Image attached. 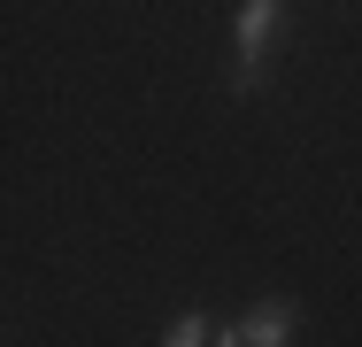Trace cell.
I'll list each match as a JSON object with an SVG mask.
<instances>
[{"mask_svg": "<svg viewBox=\"0 0 362 347\" xmlns=\"http://www.w3.org/2000/svg\"><path fill=\"white\" fill-rule=\"evenodd\" d=\"M293 332H300V301L270 293V301H255L239 324H216V347H293Z\"/></svg>", "mask_w": 362, "mask_h": 347, "instance_id": "6da1fadb", "label": "cell"}, {"mask_svg": "<svg viewBox=\"0 0 362 347\" xmlns=\"http://www.w3.org/2000/svg\"><path fill=\"white\" fill-rule=\"evenodd\" d=\"M286 16H293V0H239V16H231V55H239V62H262Z\"/></svg>", "mask_w": 362, "mask_h": 347, "instance_id": "7a4b0ae2", "label": "cell"}, {"mask_svg": "<svg viewBox=\"0 0 362 347\" xmlns=\"http://www.w3.org/2000/svg\"><path fill=\"white\" fill-rule=\"evenodd\" d=\"M162 347H216V324H209L201 309H185L177 324H162Z\"/></svg>", "mask_w": 362, "mask_h": 347, "instance_id": "3957f363", "label": "cell"}, {"mask_svg": "<svg viewBox=\"0 0 362 347\" xmlns=\"http://www.w3.org/2000/svg\"><path fill=\"white\" fill-rule=\"evenodd\" d=\"M223 85H231V101H255V93L270 85V62H231V77H223Z\"/></svg>", "mask_w": 362, "mask_h": 347, "instance_id": "277c9868", "label": "cell"}]
</instances>
